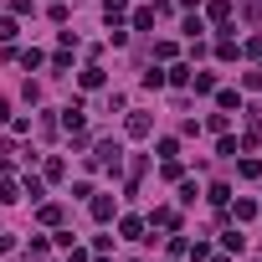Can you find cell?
Instances as JSON below:
<instances>
[{
    "label": "cell",
    "instance_id": "12",
    "mask_svg": "<svg viewBox=\"0 0 262 262\" xmlns=\"http://www.w3.org/2000/svg\"><path fill=\"white\" fill-rule=\"evenodd\" d=\"M190 82H195V93H211V88H216V77H211V72H190Z\"/></svg>",
    "mask_w": 262,
    "mask_h": 262
},
{
    "label": "cell",
    "instance_id": "6",
    "mask_svg": "<svg viewBox=\"0 0 262 262\" xmlns=\"http://www.w3.org/2000/svg\"><path fill=\"white\" fill-rule=\"evenodd\" d=\"M16 62H21V67H41V62H47V57H41V52H36V47H26V52H16Z\"/></svg>",
    "mask_w": 262,
    "mask_h": 262
},
{
    "label": "cell",
    "instance_id": "13",
    "mask_svg": "<svg viewBox=\"0 0 262 262\" xmlns=\"http://www.w3.org/2000/svg\"><path fill=\"white\" fill-rule=\"evenodd\" d=\"M236 170H242V175H247V180H262V160H242V165H236Z\"/></svg>",
    "mask_w": 262,
    "mask_h": 262
},
{
    "label": "cell",
    "instance_id": "14",
    "mask_svg": "<svg viewBox=\"0 0 262 262\" xmlns=\"http://www.w3.org/2000/svg\"><path fill=\"white\" fill-rule=\"evenodd\" d=\"M149 221H155V226H165V231H170V226H175V211H170V206H160V211H155V216H149Z\"/></svg>",
    "mask_w": 262,
    "mask_h": 262
},
{
    "label": "cell",
    "instance_id": "5",
    "mask_svg": "<svg viewBox=\"0 0 262 262\" xmlns=\"http://www.w3.org/2000/svg\"><path fill=\"white\" fill-rule=\"evenodd\" d=\"M216 103L231 113V108H242V93H236V88H221V93H216Z\"/></svg>",
    "mask_w": 262,
    "mask_h": 262
},
{
    "label": "cell",
    "instance_id": "17",
    "mask_svg": "<svg viewBox=\"0 0 262 262\" xmlns=\"http://www.w3.org/2000/svg\"><path fill=\"white\" fill-rule=\"evenodd\" d=\"M0 41H16V21H0Z\"/></svg>",
    "mask_w": 262,
    "mask_h": 262
},
{
    "label": "cell",
    "instance_id": "21",
    "mask_svg": "<svg viewBox=\"0 0 262 262\" xmlns=\"http://www.w3.org/2000/svg\"><path fill=\"white\" fill-rule=\"evenodd\" d=\"M180 6H201V0H180Z\"/></svg>",
    "mask_w": 262,
    "mask_h": 262
},
{
    "label": "cell",
    "instance_id": "1",
    "mask_svg": "<svg viewBox=\"0 0 262 262\" xmlns=\"http://www.w3.org/2000/svg\"><path fill=\"white\" fill-rule=\"evenodd\" d=\"M118 155H123V149H118L113 139H103V144H98V155H93V165H113V170H118Z\"/></svg>",
    "mask_w": 262,
    "mask_h": 262
},
{
    "label": "cell",
    "instance_id": "11",
    "mask_svg": "<svg viewBox=\"0 0 262 262\" xmlns=\"http://www.w3.org/2000/svg\"><path fill=\"white\" fill-rule=\"evenodd\" d=\"M82 88H103V67H82Z\"/></svg>",
    "mask_w": 262,
    "mask_h": 262
},
{
    "label": "cell",
    "instance_id": "8",
    "mask_svg": "<svg viewBox=\"0 0 262 262\" xmlns=\"http://www.w3.org/2000/svg\"><path fill=\"white\" fill-rule=\"evenodd\" d=\"M211 21H231V0H211Z\"/></svg>",
    "mask_w": 262,
    "mask_h": 262
},
{
    "label": "cell",
    "instance_id": "3",
    "mask_svg": "<svg viewBox=\"0 0 262 262\" xmlns=\"http://www.w3.org/2000/svg\"><path fill=\"white\" fill-rule=\"evenodd\" d=\"M128 134L144 139V134H149V113H128Z\"/></svg>",
    "mask_w": 262,
    "mask_h": 262
},
{
    "label": "cell",
    "instance_id": "18",
    "mask_svg": "<svg viewBox=\"0 0 262 262\" xmlns=\"http://www.w3.org/2000/svg\"><path fill=\"white\" fill-rule=\"evenodd\" d=\"M247 57H262V36H247Z\"/></svg>",
    "mask_w": 262,
    "mask_h": 262
},
{
    "label": "cell",
    "instance_id": "20",
    "mask_svg": "<svg viewBox=\"0 0 262 262\" xmlns=\"http://www.w3.org/2000/svg\"><path fill=\"white\" fill-rule=\"evenodd\" d=\"M6 118H11V103H6V98H0V123H6Z\"/></svg>",
    "mask_w": 262,
    "mask_h": 262
},
{
    "label": "cell",
    "instance_id": "15",
    "mask_svg": "<svg viewBox=\"0 0 262 262\" xmlns=\"http://www.w3.org/2000/svg\"><path fill=\"white\" fill-rule=\"evenodd\" d=\"M0 201H21V195H16V180H11V175H0Z\"/></svg>",
    "mask_w": 262,
    "mask_h": 262
},
{
    "label": "cell",
    "instance_id": "10",
    "mask_svg": "<svg viewBox=\"0 0 262 262\" xmlns=\"http://www.w3.org/2000/svg\"><path fill=\"white\" fill-rule=\"evenodd\" d=\"M165 82H175V88H185V82H190V67H170V72H165Z\"/></svg>",
    "mask_w": 262,
    "mask_h": 262
},
{
    "label": "cell",
    "instance_id": "7",
    "mask_svg": "<svg viewBox=\"0 0 262 262\" xmlns=\"http://www.w3.org/2000/svg\"><path fill=\"white\" fill-rule=\"evenodd\" d=\"M123 11H128V0H103V16H108V21H118Z\"/></svg>",
    "mask_w": 262,
    "mask_h": 262
},
{
    "label": "cell",
    "instance_id": "9",
    "mask_svg": "<svg viewBox=\"0 0 262 262\" xmlns=\"http://www.w3.org/2000/svg\"><path fill=\"white\" fill-rule=\"evenodd\" d=\"M134 26H139V31H149V26H155V6H144V11H134Z\"/></svg>",
    "mask_w": 262,
    "mask_h": 262
},
{
    "label": "cell",
    "instance_id": "2",
    "mask_svg": "<svg viewBox=\"0 0 262 262\" xmlns=\"http://www.w3.org/2000/svg\"><path fill=\"white\" fill-rule=\"evenodd\" d=\"M93 221H113V195H93Z\"/></svg>",
    "mask_w": 262,
    "mask_h": 262
},
{
    "label": "cell",
    "instance_id": "19",
    "mask_svg": "<svg viewBox=\"0 0 262 262\" xmlns=\"http://www.w3.org/2000/svg\"><path fill=\"white\" fill-rule=\"evenodd\" d=\"M67 262H88V252L82 247H67Z\"/></svg>",
    "mask_w": 262,
    "mask_h": 262
},
{
    "label": "cell",
    "instance_id": "4",
    "mask_svg": "<svg viewBox=\"0 0 262 262\" xmlns=\"http://www.w3.org/2000/svg\"><path fill=\"white\" fill-rule=\"evenodd\" d=\"M118 231H123V236H134V242H139V236H144V221H139V216H123V221H118Z\"/></svg>",
    "mask_w": 262,
    "mask_h": 262
},
{
    "label": "cell",
    "instance_id": "16",
    "mask_svg": "<svg viewBox=\"0 0 262 262\" xmlns=\"http://www.w3.org/2000/svg\"><path fill=\"white\" fill-rule=\"evenodd\" d=\"M221 247H226V252H242L247 242H242V231H226V236H221Z\"/></svg>",
    "mask_w": 262,
    "mask_h": 262
}]
</instances>
